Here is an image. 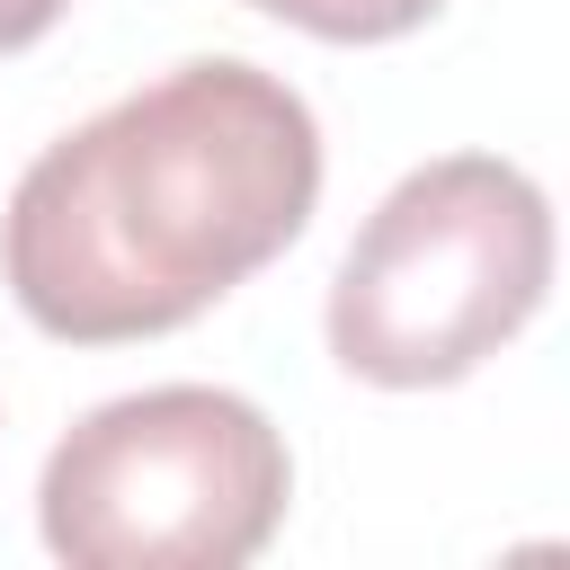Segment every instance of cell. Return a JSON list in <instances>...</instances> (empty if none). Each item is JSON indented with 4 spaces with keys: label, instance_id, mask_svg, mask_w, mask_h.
<instances>
[{
    "label": "cell",
    "instance_id": "obj_1",
    "mask_svg": "<svg viewBox=\"0 0 570 570\" xmlns=\"http://www.w3.org/2000/svg\"><path fill=\"white\" fill-rule=\"evenodd\" d=\"M321 205V125L276 71L214 53L98 107L27 160L0 267L45 338L116 347L187 330Z\"/></svg>",
    "mask_w": 570,
    "mask_h": 570
},
{
    "label": "cell",
    "instance_id": "obj_2",
    "mask_svg": "<svg viewBox=\"0 0 570 570\" xmlns=\"http://www.w3.org/2000/svg\"><path fill=\"white\" fill-rule=\"evenodd\" d=\"M552 285V205L499 151L410 169L338 258L330 356L356 383L428 392L499 356Z\"/></svg>",
    "mask_w": 570,
    "mask_h": 570
},
{
    "label": "cell",
    "instance_id": "obj_3",
    "mask_svg": "<svg viewBox=\"0 0 570 570\" xmlns=\"http://www.w3.org/2000/svg\"><path fill=\"white\" fill-rule=\"evenodd\" d=\"M285 436L223 383L98 401L36 481V525L71 570H240L285 525Z\"/></svg>",
    "mask_w": 570,
    "mask_h": 570
},
{
    "label": "cell",
    "instance_id": "obj_4",
    "mask_svg": "<svg viewBox=\"0 0 570 570\" xmlns=\"http://www.w3.org/2000/svg\"><path fill=\"white\" fill-rule=\"evenodd\" d=\"M249 9H267L303 36H321V45H383V36L428 27L445 0H249Z\"/></svg>",
    "mask_w": 570,
    "mask_h": 570
},
{
    "label": "cell",
    "instance_id": "obj_5",
    "mask_svg": "<svg viewBox=\"0 0 570 570\" xmlns=\"http://www.w3.org/2000/svg\"><path fill=\"white\" fill-rule=\"evenodd\" d=\"M71 0H0V53H18V45H36L53 18H62Z\"/></svg>",
    "mask_w": 570,
    "mask_h": 570
}]
</instances>
